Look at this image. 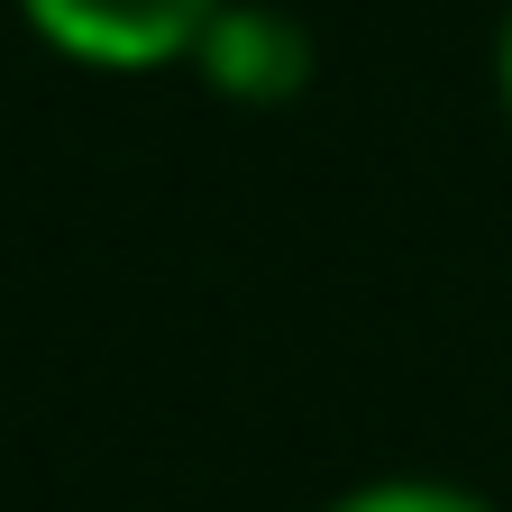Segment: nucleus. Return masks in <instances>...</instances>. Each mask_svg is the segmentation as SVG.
Segmentation results:
<instances>
[{
	"label": "nucleus",
	"instance_id": "f257e3e1",
	"mask_svg": "<svg viewBox=\"0 0 512 512\" xmlns=\"http://www.w3.org/2000/svg\"><path fill=\"white\" fill-rule=\"evenodd\" d=\"M19 10L55 55L92 64V74H147V64L202 55L229 0H19Z\"/></svg>",
	"mask_w": 512,
	"mask_h": 512
},
{
	"label": "nucleus",
	"instance_id": "20e7f679",
	"mask_svg": "<svg viewBox=\"0 0 512 512\" xmlns=\"http://www.w3.org/2000/svg\"><path fill=\"white\" fill-rule=\"evenodd\" d=\"M503 110H512V19H503Z\"/></svg>",
	"mask_w": 512,
	"mask_h": 512
},
{
	"label": "nucleus",
	"instance_id": "7ed1b4c3",
	"mask_svg": "<svg viewBox=\"0 0 512 512\" xmlns=\"http://www.w3.org/2000/svg\"><path fill=\"white\" fill-rule=\"evenodd\" d=\"M320 512H494V503L467 485H439V476H375V485H348Z\"/></svg>",
	"mask_w": 512,
	"mask_h": 512
},
{
	"label": "nucleus",
	"instance_id": "f03ea898",
	"mask_svg": "<svg viewBox=\"0 0 512 512\" xmlns=\"http://www.w3.org/2000/svg\"><path fill=\"white\" fill-rule=\"evenodd\" d=\"M202 64H211V83L238 92V101H284V92H302V74H311V46H302L293 19L238 10V0H229L220 28L202 37Z\"/></svg>",
	"mask_w": 512,
	"mask_h": 512
}]
</instances>
